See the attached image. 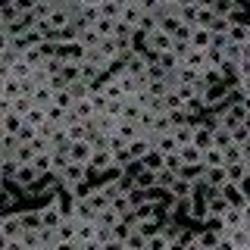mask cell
<instances>
[{
  "label": "cell",
  "mask_w": 250,
  "mask_h": 250,
  "mask_svg": "<svg viewBox=\"0 0 250 250\" xmlns=\"http://www.w3.org/2000/svg\"><path fill=\"white\" fill-rule=\"evenodd\" d=\"M144 38H147V50H150L153 57L163 53V50H172V41H175V38L166 35L163 28H156V31H150V35H144Z\"/></svg>",
  "instance_id": "6da1fadb"
},
{
  "label": "cell",
  "mask_w": 250,
  "mask_h": 250,
  "mask_svg": "<svg viewBox=\"0 0 250 250\" xmlns=\"http://www.w3.org/2000/svg\"><path fill=\"white\" fill-rule=\"evenodd\" d=\"M182 66L194 69V72H203V69H207V53H203L200 47H188V50L182 53Z\"/></svg>",
  "instance_id": "7a4b0ae2"
},
{
  "label": "cell",
  "mask_w": 250,
  "mask_h": 250,
  "mask_svg": "<svg viewBox=\"0 0 250 250\" xmlns=\"http://www.w3.org/2000/svg\"><path fill=\"white\" fill-rule=\"evenodd\" d=\"M219 194H222V197L229 200V207H234V209H244L247 197H244V191H241V185H234V182H225L222 188H219Z\"/></svg>",
  "instance_id": "3957f363"
},
{
  "label": "cell",
  "mask_w": 250,
  "mask_h": 250,
  "mask_svg": "<svg viewBox=\"0 0 250 250\" xmlns=\"http://www.w3.org/2000/svg\"><path fill=\"white\" fill-rule=\"evenodd\" d=\"M207 188H213V191H219L225 182H229V175H225V166H213V169H203V178H200Z\"/></svg>",
  "instance_id": "277c9868"
},
{
  "label": "cell",
  "mask_w": 250,
  "mask_h": 250,
  "mask_svg": "<svg viewBox=\"0 0 250 250\" xmlns=\"http://www.w3.org/2000/svg\"><path fill=\"white\" fill-rule=\"evenodd\" d=\"M191 144H197L200 150L213 147V128H209L207 122H194V138H191Z\"/></svg>",
  "instance_id": "5b68a950"
},
{
  "label": "cell",
  "mask_w": 250,
  "mask_h": 250,
  "mask_svg": "<svg viewBox=\"0 0 250 250\" xmlns=\"http://www.w3.org/2000/svg\"><path fill=\"white\" fill-rule=\"evenodd\" d=\"M169 194H172L175 200H188V197L194 194V182H191V178H185V175H175V182H172Z\"/></svg>",
  "instance_id": "8992f818"
},
{
  "label": "cell",
  "mask_w": 250,
  "mask_h": 250,
  "mask_svg": "<svg viewBox=\"0 0 250 250\" xmlns=\"http://www.w3.org/2000/svg\"><path fill=\"white\" fill-rule=\"evenodd\" d=\"M150 138H135V141H128V147H125V150H128V160L131 163H141L144 160V153L150 150Z\"/></svg>",
  "instance_id": "52a82bcc"
},
{
  "label": "cell",
  "mask_w": 250,
  "mask_h": 250,
  "mask_svg": "<svg viewBox=\"0 0 250 250\" xmlns=\"http://www.w3.org/2000/svg\"><path fill=\"white\" fill-rule=\"evenodd\" d=\"M150 144L156 147L160 153H172V150H178V141L172 131H166V135H150Z\"/></svg>",
  "instance_id": "ba28073f"
},
{
  "label": "cell",
  "mask_w": 250,
  "mask_h": 250,
  "mask_svg": "<svg viewBox=\"0 0 250 250\" xmlns=\"http://www.w3.org/2000/svg\"><path fill=\"white\" fill-rule=\"evenodd\" d=\"M188 41H191V47H200V50H207L209 41H213V31L203 28V25H194V28H191V38H188Z\"/></svg>",
  "instance_id": "9c48e42d"
},
{
  "label": "cell",
  "mask_w": 250,
  "mask_h": 250,
  "mask_svg": "<svg viewBox=\"0 0 250 250\" xmlns=\"http://www.w3.org/2000/svg\"><path fill=\"white\" fill-rule=\"evenodd\" d=\"M203 169H213V166H225V153H222V147H207V150H203Z\"/></svg>",
  "instance_id": "30bf717a"
},
{
  "label": "cell",
  "mask_w": 250,
  "mask_h": 250,
  "mask_svg": "<svg viewBox=\"0 0 250 250\" xmlns=\"http://www.w3.org/2000/svg\"><path fill=\"white\" fill-rule=\"evenodd\" d=\"M178 153H182L185 166H197V163L203 160V150H200L197 144H182V147H178Z\"/></svg>",
  "instance_id": "8fae6325"
},
{
  "label": "cell",
  "mask_w": 250,
  "mask_h": 250,
  "mask_svg": "<svg viewBox=\"0 0 250 250\" xmlns=\"http://www.w3.org/2000/svg\"><path fill=\"white\" fill-rule=\"evenodd\" d=\"M225 209H229V200H225L219 191H213V194L207 197V216H222Z\"/></svg>",
  "instance_id": "7c38bea8"
},
{
  "label": "cell",
  "mask_w": 250,
  "mask_h": 250,
  "mask_svg": "<svg viewBox=\"0 0 250 250\" xmlns=\"http://www.w3.org/2000/svg\"><path fill=\"white\" fill-rule=\"evenodd\" d=\"M238 225H244V213L234 209V207H229L222 213V231H231V229H238Z\"/></svg>",
  "instance_id": "4fadbf2b"
},
{
  "label": "cell",
  "mask_w": 250,
  "mask_h": 250,
  "mask_svg": "<svg viewBox=\"0 0 250 250\" xmlns=\"http://www.w3.org/2000/svg\"><path fill=\"white\" fill-rule=\"evenodd\" d=\"M225 175H229V182L241 185V182L250 175V172H247V163H244V160H241V163H229V166H225Z\"/></svg>",
  "instance_id": "5bb4252c"
},
{
  "label": "cell",
  "mask_w": 250,
  "mask_h": 250,
  "mask_svg": "<svg viewBox=\"0 0 250 250\" xmlns=\"http://www.w3.org/2000/svg\"><path fill=\"white\" fill-rule=\"evenodd\" d=\"M197 244H200L203 250H216V244H219V231H213V229H200V231H197Z\"/></svg>",
  "instance_id": "9a60e30c"
},
{
  "label": "cell",
  "mask_w": 250,
  "mask_h": 250,
  "mask_svg": "<svg viewBox=\"0 0 250 250\" xmlns=\"http://www.w3.org/2000/svg\"><path fill=\"white\" fill-rule=\"evenodd\" d=\"M172 135H175L178 147H182V144H191V138H194V122H182V125H175V128H172Z\"/></svg>",
  "instance_id": "2e32d148"
},
{
  "label": "cell",
  "mask_w": 250,
  "mask_h": 250,
  "mask_svg": "<svg viewBox=\"0 0 250 250\" xmlns=\"http://www.w3.org/2000/svg\"><path fill=\"white\" fill-rule=\"evenodd\" d=\"M141 166H144V169H153V172H160V169H163V153L156 150V147H150V150L144 153V160H141Z\"/></svg>",
  "instance_id": "e0dca14e"
},
{
  "label": "cell",
  "mask_w": 250,
  "mask_h": 250,
  "mask_svg": "<svg viewBox=\"0 0 250 250\" xmlns=\"http://www.w3.org/2000/svg\"><path fill=\"white\" fill-rule=\"evenodd\" d=\"M222 234H229L234 247H250V231L244 229V225H238V229H231V231H222Z\"/></svg>",
  "instance_id": "ac0fdd59"
},
{
  "label": "cell",
  "mask_w": 250,
  "mask_h": 250,
  "mask_svg": "<svg viewBox=\"0 0 250 250\" xmlns=\"http://www.w3.org/2000/svg\"><path fill=\"white\" fill-rule=\"evenodd\" d=\"M247 25H250V22H231V28H229V41L244 44V41H247Z\"/></svg>",
  "instance_id": "d6986e66"
},
{
  "label": "cell",
  "mask_w": 250,
  "mask_h": 250,
  "mask_svg": "<svg viewBox=\"0 0 250 250\" xmlns=\"http://www.w3.org/2000/svg\"><path fill=\"white\" fill-rule=\"evenodd\" d=\"M244 44H247V41H244ZM244 44H234V41H229V44H225V60L238 66V62L244 60Z\"/></svg>",
  "instance_id": "ffe728a7"
},
{
  "label": "cell",
  "mask_w": 250,
  "mask_h": 250,
  "mask_svg": "<svg viewBox=\"0 0 250 250\" xmlns=\"http://www.w3.org/2000/svg\"><path fill=\"white\" fill-rule=\"evenodd\" d=\"M213 144H216V147H229V144H234V141H231V128H225V125H216V128H213Z\"/></svg>",
  "instance_id": "44dd1931"
},
{
  "label": "cell",
  "mask_w": 250,
  "mask_h": 250,
  "mask_svg": "<svg viewBox=\"0 0 250 250\" xmlns=\"http://www.w3.org/2000/svg\"><path fill=\"white\" fill-rule=\"evenodd\" d=\"M213 35H229V28H231V19L229 16H213V22L207 25Z\"/></svg>",
  "instance_id": "7402d4cb"
},
{
  "label": "cell",
  "mask_w": 250,
  "mask_h": 250,
  "mask_svg": "<svg viewBox=\"0 0 250 250\" xmlns=\"http://www.w3.org/2000/svg\"><path fill=\"white\" fill-rule=\"evenodd\" d=\"M197 10H200L197 3H182V13H178V19L188 22V25H194V22H197Z\"/></svg>",
  "instance_id": "603a6c76"
},
{
  "label": "cell",
  "mask_w": 250,
  "mask_h": 250,
  "mask_svg": "<svg viewBox=\"0 0 250 250\" xmlns=\"http://www.w3.org/2000/svg\"><path fill=\"white\" fill-rule=\"evenodd\" d=\"M222 153H225V166H229V163H241V160H244V150H241V144L222 147Z\"/></svg>",
  "instance_id": "cb8c5ba5"
},
{
  "label": "cell",
  "mask_w": 250,
  "mask_h": 250,
  "mask_svg": "<svg viewBox=\"0 0 250 250\" xmlns=\"http://www.w3.org/2000/svg\"><path fill=\"white\" fill-rule=\"evenodd\" d=\"M169 247V234H163V231H156L147 238V250H166Z\"/></svg>",
  "instance_id": "d4e9b609"
},
{
  "label": "cell",
  "mask_w": 250,
  "mask_h": 250,
  "mask_svg": "<svg viewBox=\"0 0 250 250\" xmlns=\"http://www.w3.org/2000/svg\"><path fill=\"white\" fill-rule=\"evenodd\" d=\"M172 182H175V172H169V169H160V172H156V188H160V191H169Z\"/></svg>",
  "instance_id": "484cf974"
},
{
  "label": "cell",
  "mask_w": 250,
  "mask_h": 250,
  "mask_svg": "<svg viewBox=\"0 0 250 250\" xmlns=\"http://www.w3.org/2000/svg\"><path fill=\"white\" fill-rule=\"evenodd\" d=\"M207 66H222L225 62V50H219V47H207Z\"/></svg>",
  "instance_id": "4316f807"
},
{
  "label": "cell",
  "mask_w": 250,
  "mask_h": 250,
  "mask_svg": "<svg viewBox=\"0 0 250 250\" xmlns=\"http://www.w3.org/2000/svg\"><path fill=\"white\" fill-rule=\"evenodd\" d=\"M234 10V0H213V13L216 16H231Z\"/></svg>",
  "instance_id": "83f0119b"
},
{
  "label": "cell",
  "mask_w": 250,
  "mask_h": 250,
  "mask_svg": "<svg viewBox=\"0 0 250 250\" xmlns=\"http://www.w3.org/2000/svg\"><path fill=\"white\" fill-rule=\"evenodd\" d=\"M163 100H166V109H182L185 106V100L178 97V91H166V94H163Z\"/></svg>",
  "instance_id": "f1b7e54d"
},
{
  "label": "cell",
  "mask_w": 250,
  "mask_h": 250,
  "mask_svg": "<svg viewBox=\"0 0 250 250\" xmlns=\"http://www.w3.org/2000/svg\"><path fill=\"white\" fill-rule=\"evenodd\" d=\"M213 6H200V10H197V22H194V25H203V28H207L209 25V22H213Z\"/></svg>",
  "instance_id": "f546056e"
},
{
  "label": "cell",
  "mask_w": 250,
  "mask_h": 250,
  "mask_svg": "<svg viewBox=\"0 0 250 250\" xmlns=\"http://www.w3.org/2000/svg\"><path fill=\"white\" fill-rule=\"evenodd\" d=\"M247 138H250V131H247V125H244V122H241V125H234V128H231V141H234V144H244Z\"/></svg>",
  "instance_id": "4dcf8cb0"
},
{
  "label": "cell",
  "mask_w": 250,
  "mask_h": 250,
  "mask_svg": "<svg viewBox=\"0 0 250 250\" xmlns=\"http://www.w3.org/2000/svg\"><path fill=\"white\" fill-rule=\"evenodd\" d=\"M178 97H182L185 100V104H188V100H194V97H200V94H197V88H194V84H178Z\"/></svg>",
  "instance_id": "1f68e13d"
},
{
  "label": "cell",
  "mask_w": 250,
  "mask_h": 250,
  "mask_svg": "<svg viewBox=\"0 0 250 250\" xmlns=\"http://www.w3.org/2000/svg\"><path fill=\"white\" fill-rule=\"evenodd\" d=\"M225 44H229V35H213L209 41V47H219V50H225Z\"/></svg>",
  "instance_id": "d6a6232c"
},
{
  "label": "cell",
  "mask_w": 250,
  "mask_h": 250,
  "mask_svg": "<svg viewBox=\"0 0 250 250\" xmlns=\"http://www.w3.org/2000/svg\"><path fill=\"white\" fill-rule=\"evenodd\" d=\"M238 91L244 94V97H250V75H241V84H238Z\"/></svg>",
  "instance_id": "836d02e7"
},
{
  "label": "cell",
  "mask_w": 250,
  "mask_h": 250,
  "mask_svg": "<svg viewBox=\"0 0 250 250\" xmlns=\"http://www.w3.org/2000/svg\"><path fill=\"white\" fill-rule=\"evenodd\" d=\"M238 72H241V75H250V57H244V60L238 62Z\"/></svg>",
  "instance_id": "e575fe53"
},
{
  "label": "cell",
  "mask_w": 250,
  "mask_h": 250,
  "mask_svg": "<svg viewBox=\"0 0 250 250\" xmlns=\"http://www.w3.org/2000/svg\"><path fill=\"white\" fill-rule=\"evenodd\" d=\"M166 250H185V244H182V241H169Z\"/></svg>",
  "instance_id": "d590c367"
},
{
  "label": "cell",
  "mask_w": 250,
  "mask_h": 250,
  "mask_svg": "<svg viewBox=\"0 0 250 250\" xmlns=\"http://www.w3.org/2000/svg\"><path fill=\"white\" fill-rule=\"evenodd\" d=\"M241 150H244V160H250V138L244 141V144H241Z\"/></svg>",
  "instance_id": "8d00e7d4"
},
{
  "label": "cell",
  "mask_w": 250,
  "mask_h": 250,
  "mask_svg": "<svg viewBox=\"0 0 250 250\" xmlns=\"http://www.w3.org/2000/svg\"><path fill=\"white\" fill-rule=\"evenodd\" d=\"M185 250H203V247L197 244V238H194V241H191V244H185Z\"/></svg>",
  "instance_id": "74e56055"
},
{
  "label": "cell",
  "mask_w": 250,
  "mask_h": 250,
  "mask_svg": "<svg viewBox=\"0 0 250 250\" xmlns=\"http://www.w3.org/2000/svg\"><path fill=\"white\" fill-rule=\"evenodd\" d=\"M241 104H244V113H250V97H244Z\"/></svg>",
  "instance_id": "f35d334b"
},
{
  "label": "cell",
  "mask_w": 250,
  "mask_h": 250,
  "mask_svg": "<svg viewBox=\"0 0 250 250\" xmlns=\"http://www.w3.org/2000/svg\"><path fill=\"white\" fill-rule=\"evenodd\" d=\"M244 125H247V131H250V113H247V116H244Z\"/></svg>",
  "instance_id": "ab89813d"
},
{
  "label": "cell",
  "mask_w": 250,
  "mask_h": 250,
  "mask_svg": "<svg viewBox=\"0 0 250 250\" xmlns=\"http://www.w3.org/2000/svg\"><path fill=\"white\" fill-rule=\"evenodd\" d=\"M178 3H194V0H178Z\"/></svg>",
  "instance_id": "60d3db41"
},
{
  "label": "cell",
  "mask_w": 250,
  "mask_h": 250,
  "mask_svg": "<svg viewBox=\"0 0 250 250\" xmlns=\"http://www.w3.org/2000/svg\"><path fill=\"white\" fill-rule=\"evenodd\" d=\"M234 250H250V247H234Z\"/></svg>",
  "instance_id": "b9f144b4"
},
{
  "label": "cell",
  "mask_w": 250,
  "mask_h": 250,
  "mask_svg": "<svg viewBox=\"0 0 250 250\" xmlns=\"http://www.w3.org/2000/svg\"><path fill=\"white\" fill-rule=\"evenodd\" d=\"M244 163H247V172H250V160H244Z\"/></svg>",
  "instance_id": "7bdbcfd3"
},
{
  "label": "cell",
  "mask_w": 250,
  "mask_h": 250,
  "mask_svg": "<svg viewBox=\"0 0 250 250\" xmlns=\"http://www.w3.org/2000/svg\"><path fill=\"white\" fill-rule=\"evenodd\" d=\"M144 250H147V247H144Z\"/></svg>",
  "instance_id": "ee69618b"
}]
</instances>
